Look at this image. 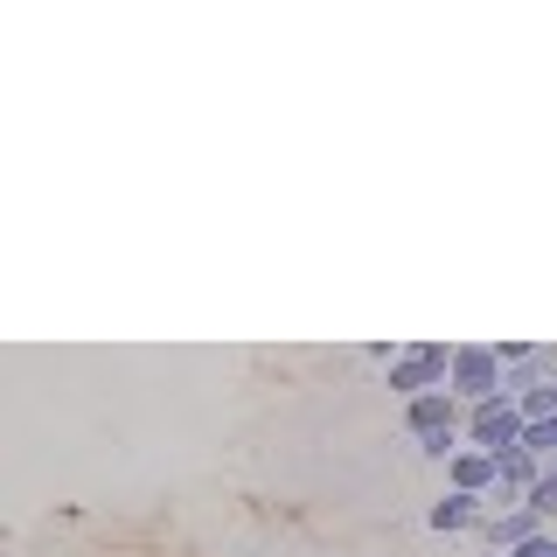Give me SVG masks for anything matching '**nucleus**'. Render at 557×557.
I'll return each mask as SVG.
<instances>
[{
	"instance_id": "1",
	"label": "nucleus",
	"mask_w": 557,
	"mask_h": 557,
	"mask_svg": "<svg viewBox=\"0 0 557 557\" xmlns=\"http://www.w3.org/2000/svg\"><path fill=\"white\" fill-rule=\"evenodd\" d=\"M446 391L460 397L467 411H474V405H495V397H509V376H502L495 342H453V376H446Z\"/></svg>"
},
{
	"instance_id": "2",
	"label": "nucleus",
	"mask_w": 557,
	"mask_h": 557,
	"mask_svg": "<svg viewBox=\"0 0 557 557\" xmlns=\"http://www.w3.org/2000/svg\"><path fill=\"white\" fill-rule=\"evenodd\" d=\"M522 432H530V418H522L516 397H495V405L467 411V446L487 453V460H509V453L522 446Z\"/></svg>"
},
{
	"instance_id": "3",
	"label": "nucleus",
	"mask_w": 557,
	"mask_h": 557,
	"mask_svg": "<svg viewBox=\"0 0 557 557\" xmlns=\"http://www.w3.org/2000/svg\"><path fill=\"white\" fill-rule=\"evenodd\" d=\"M446 376H453V348L446 342H411L405 356L391 362V391L405 397H425V391H446Z\"/></svg>"
},
{
	"instance_id": "4",
	"label": "nucleus",
	"mask_w": 557,
	"mask_h": 557,
	"mask_svg": "<svg viewBox=\"0 0 557 557\" xmlns=\"http://www.w3.org/2000/svg\"><path fill=\"white\" fill-rule=\"evenodd\" d=\"M440 432H467V405L453 391H425V397H411L405 405V440L411 446H425V440H440Z\"/></svg>"
},
{
	"instance_id": "5",
	"label": "nucleus",
	"mask_w": 557,
	"mask_h": 557,
	"mask_svg": "<svg viewBox=\"0 0 557 557\" xmlns=\"http://www.w3.org/2000/svg\"><path fill=\"white\" fill-rule=\"evenodd\" d=\"M544 530H550V522L536 516V509H495V516L481 522V536H487V544H495V557L522 550V544H530V536H544Z\"/></svg>"
},
{
	"instance_id": "6",
	"label": "nucleus",
	"mask_w": 557,
	"mask_h": 557,
	"mask_svg": "<svg viewBox=\"0 0 557 557\" xmlns=\"http://www.w3.org/2000/svg\"><path fill=\"white\" fill-rule=\"evenodd\" d=\"M487 516H495V509H487V502L481 495H460V487H446V495L440 502H432V509H425V522H432V530H440V536H460V530H481V522Z\"/></svg>"
},
{
	"instance_id": "7",
	"label": "nucleus",
	"mask_w": 557,
	"mask_h": 557,
	"mask_svg": "<svg viewBox=\"0 0 557 557\" xmlns=\"http://www.w3.org/2000/svg\"><path fill=\"white\" fill-rule=\"evenodd\" d=\"M495 481H502V467L487 460V453H474V446L446 460V487H460V495H481L487 502V495H495Z\"/></svg>"
},
{
	"instance_id": "8",
	"label": "nucleus",
	"mask_w": 557,
	"mask_h": 557,
	"mask_svg": "<svg viewBox=\"0 0 557 557\" xmlns=\"http://www.w3.org/2000/svg\"><path fill=\"white\" fill-rule=\"evenodd\" d=\"M522 509H536V516H544L550 530H557V467H544V481L530 487V502H522Z\"/></svg>"
},
{
	"instance_id": "9",
	"label": "nucleus",
	"mask_w": 557,
	"mask_h": 557,
	"mask_svg": "<svg viewBox=\"0 0 557 557\" xmlns=\"http://www.w3.org/2000/svg\"><path fill=\"white\" fill-rule=\"evenodd\" d=\"M522 446H530L536 460H557V418H536V425L522 432Z\"/></svg>"
},
{
	"instance_id": "10",
	"label": "nucleus",
	"mask_w": 557,
	"mask_h": 557,
	"mask_svg": "<svg viewBox=\"0 0 557 557\" xmlns=\"http://www.w3.org/2000/svg\"><path fill=\"white\" fill-rule=\"evenodd\" d=\"M516 405H522V418H530V425H536V418H557V383H536V391L516 397Z\"/></svg>"
},
{
	"instance_id": "11",
	"label": "nucleus",
	"mask_w": 557,
	"mask_h": 557,
	"mask_svg": "<svg viewBox=\"0 0 557 557\" xmlns=\"http://www.w3.org/2000/svg\"><path fill=\"white\" fill-rule=\"evenodd\" d=\"M509 557H557V530H544V536H530L522 550H509Z\"/></svg>"
}]
</instances>
